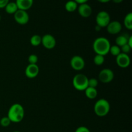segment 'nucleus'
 <instances>
[{
	"label": "nucleus",
	"instance_id": "nucleus-1",
	"mask_svg": "<svg viewBox=\"0 0 132 132\" xmlns=\"http://www.w3.org/2000/svg\"><path fill=\"white\" fill-rule=\"evenodd\" d=\"M110 46V41L104 37H100L95 39L92 45L94 52L96 54L103 56H105L109 53Z\"/></svg>",
	"mask_w": 132,
	"mask_h": 132
},
{
	"label": "nucleus",
	"instance_id": "nucleus-2",
	"mask_svg": "<svg viewBox=\"0 0 132 132\" xmlns=\"http://www.w3.org/2000/svg\"><path fill=\"white\" fill-rule=\"evenodd\" d=\"M7 117L11 122L19 123L21 122L24 117V109L21 104L15 103L12 104L8 111Z\"/></svg>",
	"mask_w": 132,
	"mask_h": 132
},
{
	"label": "nucleus",
	"instance_id": "nucleus-3",
	"mask_svg": "<svg viewBox=\"0 0 132 132\" xmlns=\"http://www.w3.org/2000/svg\"><path fill=\"white\" fill-rule=\"evenodd\" d=\"M110 110V103L105 99H100L96 101L94 106V113L98 117L107 116Z\"/></svg>",
	"mask_w": 132,
	"mask_h": 132
},
{
	"label": "nucleus",
	"instance_id": "nucleus-4",
	"mask_svg": "<svg viewBox=\"0 0 132 132\" xmlns=\"http://www.w3.org/2000/svg\"><path fill=\"white\" fill-rule=\"evenodd\" d=\"M88 78L83 73H77L72 79V85L73 88L78 91H85L88 87Z\"/></svg>",
	"mask_w": 132,
	"mask_h": 132
},
{
	"label": "nucleus",
	"instance_id": "nucleus-5",
	"mask_svg": "<svg viewBox=\"0 0 132 132\" xmlns=\"http://www.w3.org/2000/svg\"><path fill=\"white\" fill-rule=\"evenodd\" d=\"M95 21H96L97 25L100 27L101 28H106L111 21L110 15L108 14V12L100 11L97 14L95 18Z\"/></svg>",
	"mask_w": 132,
	"mask_h": 132
},
{
	"label": "nucleus",
	"instance_id": "nucleus-6",
	"mask_svg": "<svg viewBox=\"0 0 132 132\" xmlns=\"http://www.w3.org/2000/svg\"><path fill=\"white\" fill-rule=\"evenodd\" d=\"M98 78H99V81L103 83H110L114 79L113 71L110 68H104L100 71Z\"/></svg>",
	"mask_w": 132,
	"mask_h": 132
},
{
	"label": "nucleus",
	"instance_id": "nucleus-7",
	"mask_svg": "<svg viewBox=\"0 0 132 132\" xmlns=\"http://www.w3.org/2000/svg\"><path fill=\"white\" fill-rule=\"evenodd\" d=\"M14 18L15 22L19 24H21V25L27 24L30 19L28 12L25 10H18L14 14Z\"/></svg>",
	"mask_w": 132,
	"mask_h": 132
},
{
	"label": "nucleus",
	"instance_id": "nucleus-8",
	"mask_svg": "<svg viewBox=\"0 0 132 132\" xmlns=\"http://www.w3.org/2000/svg\"><path fill=\"white\" fill-rule=\"evenodd\" d=\"M41 44L45 48L51 50L56 46V39L52 35L46 34L41 37Z\"/></svg>",
	"mask_w": 132,
	"mask_h": 132
},
{
	"label": "nucleus",
	"instance_id": "nucleus-9",
	"mask_svg": "<svg viewBox=\"0 0 132 132\" xmlns=\"http://www.w3.org/2000/svg\"><path fill=\"white\" fill-rule=\"evenodd\" d=\"M70 66L74 70L81 71L85 68V61L80 55H74L70 59Z\"/></svg>",
	"mask_w": 132,
	"mask_h": 132
},
{
	"label": "nucleus",
	"instance_id": "nucleus-10",
	"mask_svg": "<svg viewBox=\"0 0 132 132\" xmlns=\"http://www.w3.org/2000/svg\"><path fill=\"white\" fill-rule=\"evenodd\" d=\"M116 63L121 68H126L130 66V57H129L128 54H123L121 53L119 55L116 57Z\"/></svg>",
	"mask_w": 132,
	"mask_h": 132
},
{
	"label": "nucleus",
	"instance_id": "nucleus-11",
	"mask_svg": "<svg viewBox=\"0 0 132 132\" xmlns=\"http://www.w3.org/2000/svg\"><path fill=\"white\" fill-rule=\"evenodd\" d=\"M25 76L29 79H34L39 73V68L37 64H28L25 68Z\"/></svg>",
	"mask_w": 132,
	"mask_h": 132
},
{
	"label": "nucleus",
	"instance_id": "nucleus-12",
	"mask_svg": "<svg viewBox=\"0 0 132 132\" xmlns=\"http://www.w3.org/2000/svg\"><path fill=\"white\" fill-rule=\"evenodd\" d=\"M106 28L110 34L116 35L121 32L122 27L121 23L118 21H112Z\"/></svg>",
	"mask_w": 132,
	"mask_h": 132
},
{
	"label": "nucleus",
	"instance_id": "nucleus-13",
	"mask_svg": "<svg viewBox=\"0 0 132 132\" xmlns=\"http://www.w3.org/2000/svg\"><path fill=\"white\" fill-rule=\"evenodd\" d=\"M77 11L81 17L85 18H89L92 14V9L88 3L81 4L77 7Z\"/></svg>",
	"mask_w": 132,
	"mask_h": 132
},
{
	"label": "nucleus",
	"instance_id": "nucleus-14",
	"mask_svg": "<svg viewBox=\"0 0 132 132\" xmlns=\"http://www.w3.org/2000/svg\"><path fill=\"white\" fill-rule=\"evenodd\" d=\"M15 2L19 10L27 11L33 5L34 0H15Z\"/></svg>",
	"mask_w": 132,
	"mask_h": 132
},
{
	"label": "nucleus",
	"instance_id": "nucleus-15",
	"mask_svg": "<svg viewBox=\"0 0 132 132\" xmlns=\"http://www.w3.org/2000/svg\"><path fill=\"white\" fill-rule=\"evenodd\" d=\"M4 9L5 12L9 14H14L19 10L15 2H10V1L8 3Z\"/></svg>",
	"mask_w": 132,
	"mask_h": 132
},
{
	"label": "nucleus",
	"instance_id": "nucleus-16",
	"mask_svg": "<svg viewBox=\"0 0 132 132\" xmlns=\"http://www.w3.org/2000/svg\"><path fill=\"white\" fill-rule=\"evenodd\" d=\"M78 7V4L73 0H69L67 1L64 5L66 10L68 12H73L76 11Z\"/></svg>",
	"mask_w": 132,
	"mask_h": 132
},
{
	"label": "nucleus",
	"instance_id": "nucleus-17",
	"mask_svg": "<svg viewBox=\"0 0 132 132\" xmlns=\"http://www.w3.org/2000/svg\"><path fill=\"white\" fill-rule=\"evenodd\" d=\"M85 95L86 97L89 99H94L97 96V90L95 88L88 87L86 90H85Z\"/></svg>",
	"mask_w": 132,
	"mask_h": 132
},
{
	"label": "nucleus",
	"instance_id": "nucleus-18",
	"mask_svg": "<svg viewBox=\"0 0 132 132\" xmlns=\"http://www.w3.org/2000/svg\"><path fill=\"white\" fill-rule=\"evenodd\" d=\"M124 25L125 28L129 30H132V13L129 12L125 15L124 18Z\"/></svg>",
	"mask_w": 132,
	"mask_h": 132
},
{
	"label": "nucleus",
	"instance_id": "nucleus-19",
	"mask_svg": "<svg viewBox=\"0 0 132 132\" xmlns=\"http://www.w3.org/2000/svg\"><path fill=\"white\" fill-rule=\"evenodd\" d=\"M128 39V37L124 36V35H121V36H117V38L116 39V45L119 46V47H121V46L127 44Z\"/></svg>",
	"mask_w": 132,
	"mask_h": 132
},
{
	"label": "nucleus",
	"instance_id": "nucleus-20",
	"mask_svg": "<svg viewBox=\"0 0 132 132\" xmlns=\"http://www.w3.org/2000/svg\"><path fill=\"white\" fill-rule=\"evenodd\" d=\"M30 43L33 46H38L41 44V37L39 35H34L30 37Z\"/></svg>",
	"mask_w": 132,
	"mask_h": 132
},
{
	"label": "nucleus",
	"instance_id": "nucleus-21",
	"mask_svg": "<svg viewBox=\"0 0 132 132\" xmlns=\"http://www.w3.org/2000/svg\"><path fill=\"white\" fill-rule=\"evenodd\" d=\"M104 61H105V57L103 55L96 54L94 57V63L97 66L103 65L104 63Z\"/></svg>",
	"mask_w": 132,
	"mask_h": 132
},
{
	"label": "nucleus",
	"instance_id": "nucleus-22",
	"mask_svg": "<svg viewBox=\"0 0 132 132\" xmlns=\"http://www.w3.org/2000/svg\"><path fill=\"white\" fill-rule=\"evenodd\" d=\"M109 53H110L113 56L117 57V55H119V54L121 53V48L116 45H112V46L111 45L110 48Z\"/></svg>",
	"mask_w": 132,
	"mask_h": 132
},
{
	"label": "nucleus",
	"instance_id": "nucleus-23",
	"mask_svg": "<svg viewBox=\"0 0 132 132\" xmlns=\"http://www.w3.org/2000/svg\"><path fill=\"white\" fill-rule=\"evenodd\" d=\"M10 124H11V121H10V120L9 119V118L7 116L2 117L0 119V125L2 127H8L9 126H10Z\"/></svg>",
	"mask_w": 132,
	"mask_h": 132
},
{
	"label": "nucleus",
	"instance_id": "nucleus-24",
	"mask_svg": "<svg viewBox=\"0 0 132 132\" xmlns=\"http://www.w3.org/2000/svg\"><path fill=\"white\" fill-rule=\"evenodd\" d=\"M98 84H99V81L96 78L88 79V87L95 88H96L97 86H98Z\"/></svg>",
	"mask_w": 132,
	"mask_h": 132
},
{
	"label": "nucleus",
	"instance_id": "nucleus-25",
	"mask_svg": "<svg viewBox=\"0 0 132 132\" xmlns=\"http://www.w3.org/2000/svg\"><path fill=\"white\" fill-rule=\"evenodd\" d=\"M28 61L29 64H37V61H38V57L36 54H30L28 57Z\"/></svg>",
	"mask_w": 132,
	"mask_h": 132
},
{
	"label": "nucleus",
	"instance_id": "nucleus-26",
	"mask_svg": "<svg viewBox=\"0 0 132 132\" xmlns=\"http://www.w3.org/2000/svg\"><path fill=\"white\" fill-rule=\"evenodd\" d=\"M120 48H121V53H123V54H128L132 49L129 45H127V44L124 45V46H121V47Z\"/></svg>",
	"mask_w": 132,
	"mask_h": 132
},
{
	"label": "nucleus",
	"instance_id": "nucleus-27",
	"mask_svg": "<svg viewBox=\"0 0 132 132\" xmlns=\"http://www.w3.org/2000/svg\"><path fill=\"white\" fill-rule=\"evenodd\" d=\"M75 132H91L90 130L86 126H79L76 129Z\"/></svg>",
	"mask_w": 132,
	"mask_h": 132
},
{
	"label": "nucleus",
	"instance_id": "nucleus-28",
	"mask_svg": "<svg viewBox=\"0 0 132 132\" xmlns=\"http://www.w3.org/2000/svg\"><path fill=\"white\" fill-rule=\"evenodd\" d=\"M9 2V0H0V9L5 8Z\"/></svg>",
	"mask_w": 132,
	"mask_h": 132
},
{
	"label": "nucleus",
	"instance_id": "nucleus-29",
	"mask_svg": "<svg viewBox=\"0 0 132 132\" xmlns=\"http://www.w3.org/2000/svg\"><path fill=\"white\" fill-rule=\"evenodd\" d=\"M74 1H76L78 5H81V4H83V3H86L87 1L88 0H73Z\"/></svg>",
	"mask_w": 132,
	"mask_h": 132
},
{
	"label": "nucleus",
	"instance_id": "nucleus-30",
	"mask_svg": "<svg viewBox=\"0 0 132 132\" xmlns=\"http://www.w3.org/2000/svg\"><path fill=\"white\" fill-rule=\"evenodd\" d=\"M127 45H129V46H130V47H131L132 48V36H130V37H128Z\"/></svg>",
	"mask_w": 132,
	"mask_h": 132
},
{
	"label": "nucleus",
	"instance_id": "nucleus-31",
	"mask_svg": "<svg viewBox=\"0 0 132 132\" xmlns=\"http://www.w3.org/2000/svg\"><path fill=\"white\" fill-rule=\"evenodd\" d=\"M100 3H108L110 2V1H111L112 0H97Z\"/></svg>",
	"mask_w": 132,
	"mask_h": 132
},
{
	"label": "nucleus",
	"instance_id": "nucleus-32",
	"mask_svg": "<svg viewBox=\"0 0 132 132\" xmlns=\"http://www.w3.org/2000/svg\"><path fill=\"white\" fill-rule=\"evenodd\" d=\"M112 1H113V3H115L119 4V3H122V1H123V0H112Z\"/></svg>",
	"mask_w": 132,
	"mask_h": 132
},
{
	"label": "nucleus",
	"instance_id": "nucleus-33",
	"mask_svg": "<svg viewBox=\"0 0 132 132\" xmlns=\"http://www.w3.org/2000/svg\"><path fill=\"white\" fill-rule=\"evenodd\" d=\"M95 30L97 31V32H98V31H99L101 29V28L100 27H99V26L96 25V26H95Z\"/></svg>",
	"mask_w": 132,
	"mask_h": 132
},
{
	"label": "nucleus",
	"instance_id": "nucleus-34",
	"mask_svg": "<svg viewBox=\"0 0 132 132\" xmlns=\"http://www.w3.org/2000/svg\"><path fill=\"white\" fill-rule=\"evenodd\" d=\"M13 132H21V131H13Z\"/></svg>",
	"mask_w": 132,
	"mask_h": 132
},
{
	"label": "nucleus",
	"instance_id": "nucleus-35",
	"mask_svg": "<svg viewBox=\"0 0 132 132\" xmlns=\"http://www.w3.org/2000/svg\"><path fill=\"white\" fill-rule=\"evenodd\" d=\"M1 15H0V21H1Z\"/></svg>",
	"mask_w": 132,
	"mask_h": 132
}]
</instances>
